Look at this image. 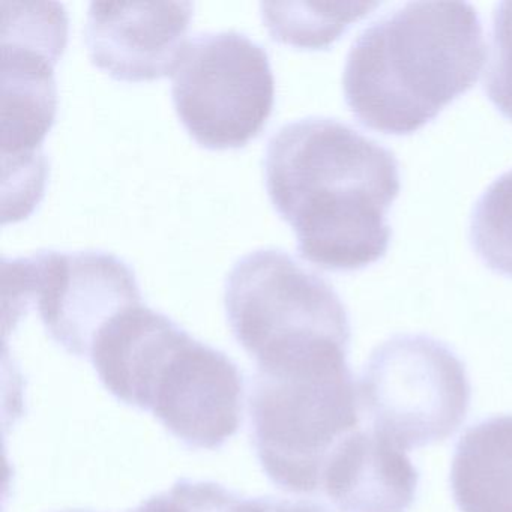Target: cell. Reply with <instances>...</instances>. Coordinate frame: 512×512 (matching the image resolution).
<instances>
[{
	"instance_id": "obj_3",
	"label": "cell",
	"mask_w": 512,
	"mask_h": 512,
	"mask_svg": "<svg viewBox=\"0 0 512 512\" xmlns=\"http://www.w3.org/2000/svg\"><path fill=\"white\" fill-rule=\"evenodd\" d=\"M347 352L257 368L251 385L254 445L266 475L292 493H316L337 446L359 424L361 397Z\"/></svg>"
},
{
	"instance_id": "obj_14",
	"label": "cell",
	"mask_w": 512,
	"mask_h": 512,
	"mask_svg": "<svg viewBox=\"0 0 512 512\" xmlns=\"http://www.w3.org/2000/svg\"><path fill=\"white\" fill-rule=\"evenodd\" d=\"M472 239L490 268L512 275V170L494 181L476 203Z\"/></svg>"
},
{
	"instance_id": "obj_7",
	"label": "cell",
	"mask_w": 512,
	"mask_h": 512,
	"mask_svg": "<svg viewBox=\"0 0 512 512\" xmlns=\"http://www.w3.org/2000/svg\"><path fill=\"white\" fill-rule=\"evenodd\" d=\"M358 388L374 431L403 451L452 436L472 394L463 362L425 335H397L376 347Z\"/></svg>"
},
{
	"instance_id": "obj_12",
	"label": "cell",
	"mask_w": 512,
	"mask_h": 512,
	"mask_svg": "<svg viewBox=\"0 0 512 512\" xmlns=\"http://www.w3.org/2000/svg\"><path fill=\"white\" fill-rule=\"evenodd\" d=\"M451 485L461 512H512V415L485 419L461 436Z\"/></svg>"
},
{
	"instance_id": "obj_9",
	"label": "cell",
	"mask_w": 512,
	"mask_h": 512,
	"mask_svg": "<svg viewBox=\"0 0 512 512\" xmlns=\"http://www.w3.org/2000/svg\"><path fill=\"white\" fill-rule=\"evenodd\" d=\"M5 320L35 302L56 343L77 356L91 355L100 329L131 305L142 304L131 269L100 251H40L0 266Z\"/></svg>"
},
{
	"instance_id": "obj_11",
	"label": "cell",
	"mask_w": 512,
	"mask_h": 512,
	"mask_svg": "<svg viewBox=\"0 0 512 512\" xmlns=\"http://www.w3.org/2000/svg\"><path fill=\"white\" fill-rule=\"evenodd\" d=\"M418 481L403 449L377 431H353L329 458L322 488L341 512H406Z\"/></svg>"
},
{
	"instance_id": "obj_8",
	"label": "cell",
	"mask_w": 512,
	"mask_h": 512,
	"mask_svg": "<svg viewBox=\"0 0 512 512\" xmlns=\"http://www.w3.org/2000/svg\"><path fill=\"white\" fill-rule=\"evenodd\" d=\"M176 112L206 148H241L274 107L275 80L259 44L235 31L188 41L172 73Z\"/></svg>"
},
{
	"instance_id": "obj_17",
	"label": "cell",
	"mask_w": 512,
	"mask_h": 512,
	"mask_svg": "<svg viewBox=\"0 0 512 512\" xmlns=\"http://www.w3.org/2000/svg\"><path fill=\"white\" fill-rule=\"evenodd\" d=\"M226 512H331L310 500L236 499Z\"/></svg>"
},
{
	"instance_id": "obj_18",
	"label": "cell",
	"mask_w": 512,
	"mask_h": 512,
	"mask_svg": "<svg viewBox=\"0 0 512 512\" xmlns=\"http://www.w3.org/2000/svg\"><path fill=\"white\" fill-rule=\"evenodd\" d=\"M67 512H91V511H67Z\"/></svg>"
},
{
	"instance_id": "obj_5",
	"label": "cell",
	"mask_w": 512,
	"mask_h": 512,
	"mask_svg": "<svg viewBox=\"0 0 512 512\" xmlns=\"http://www.w3.org/2000/svg\"><path fill=\"white\" fill-rule=\"evenodd\" d=\"M224 302L233 334L257 368L349 347V317L334 287L284 251L242 257L227 275Z\"/></svg>"
},
{
	"instance_id": "obj_6",
	"label": "cell",
	"mask_w": 512,
	"mask_h": 512,
	"mask_svg": "<svg viewBox=\"0 0 512 512\" xmlns=\"http://www.w3.org/2000/svg\"><path fill=\"white\" fill-rule=\"evenodd\" d=\"M130 406L151 410L187 445L214 449L239 430L244 379L223 352L166 319L137 359Z\"/></svg>"
},
{
	"instance_id": "obj_10",
	"label": "cell",
	"mask_w": 512,
	"mask_h": 512,
	"mask_svg": "<svg viewBox=\"0 0 512 512\" xmlns=\"http://www.w3.org/2000/svg\"><path fill=\"white\" fill-rule=\"evenodd\" d=\"M191 17V2H92L86 25L91 61L127 82L172 76Z\"/></svg>"
},
{
	"instance_id": "obj_1",
	"label": "cell",
	"mask_w": 512,
	"mask_h": 512,
	"mask_svg": "<svg viewBox=\"0 0 512 512\" xmlns=\"http://www.w3.org/2000/svg\"><path fill=\"white\" fill-rule=\"evenodd\" d=\"M265 175L308 262L353 271L388 250L386 212L401 184L394 154L379 143L335 119L290 122L269 140Z\"/></svg>"
},
{
	"instance_id": "obj_2",
	"label": "cell",
	"mask_w": 512,
	"mask_h": 512,
	"mask_svg": "<svg viewBox=\"0 0 512 512\" xmlns=\"http://www.w3.org/2000/svg\"><path fill=\"white\" fill-rule=\"evenodd\" d=\"M485 58L484 31L472 5L410 2L353 43L344 94L367 127L413 133L478 80Z\"/></svg>"
},
{
	"instance_id": "obj_13",
	"label": "cell",
	"mask_w": 512,
	"mask_h": 512,
	"mask_svg": "<svg viewBox=\"0 0 512 512\" xmlns=\"http://www.w3.org/2000/svg\"><path fill=\"white\" fill-rule=\"evenodd\" d=\"M376 7V2H263L262 16L275 40L322 49Z\"/></svg>"
},
{
	"instance_id": "obj_16",
	"label": "cell",
	"mask_w": 512,
	"mask_h": 512,
	"mask_svg": "<svg viewBox=\"0 0 512 512\" xmlns=\"http://www.w3.org/2000/svg\"><path fill=\"white\" fill-rule=\"evenodd\" d=\"M493 55L487 73V91L497 107L512 119V0L494 13Z\"/></svg>"
},
{
	"instance_id": "obj_4",
	"label": "cell",
	"mask_w": 512,
	"mask_h": 512,
	"mask_svg": "<svg viewBox=\"0 0 512 512\" xmlns=\"http://www.w3.org/2000/svg\"><path fill=\"white\" fill-rule=\"evenodd\" d=\"M2 10V221L25 218L43 196L44 137L55 122V64L67 46L64 7L0 2Z\"/></svg>"
},
{
	"instance_id": "obj_15",
	"label": "cell",
	"mask_w": 512,
	"mask_h": 512,
	"mask_svg": "<svg viewBox=\"0 0 512 512\" xmlns=\"http://www.w3.org/2000/svg\"><path fill=\"white\" fill-rule=\"evenodd\" d=\"M235 499L214 482L181 481L128 512H226Z\"/></svg>"
}]
</instances>
